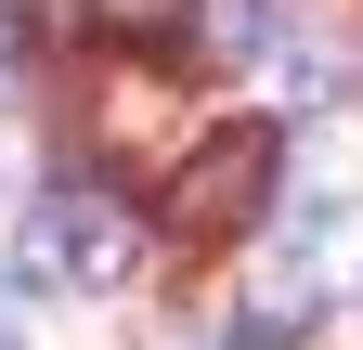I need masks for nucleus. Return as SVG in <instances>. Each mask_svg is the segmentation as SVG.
<instances>
[{
  "label": "nucleus",
  "mask_w": 363,
  "mask_h": 350,
  "mask_svg": "<svg viewBox=\"0 0 363 350\" xmlns=\"http://www.w3.org/2000/svg\"><path fill=\"white\" fill-rule=\"evenodd\" d=\"M130 273H143V221H130V195L104 182V169H52V195L26 208L13 234V298H117Z\"/></svg>",
  "instance_id": "nucleus-1"
},
{
  "label": "nucleus",
  "mask_w": 363,
  "mask_h": 350,
  "mask_svg": "<svg viewBox=\"0 0 363 350\" xmlns=\"http://www.w3.org/2000/svg\"><path fill=\"white\" fill-rule=\"evenodd\" d=\"M272 169H286V156H272V130H259V117L208 130V143L169 169V195H156V234H169V247H234L259 208H272Z\"/></svg>",
  "instance_id": "nucleus-2"
},
{
  "label": "nucleus",
  "mask_w": 363,
  "mask_h": 350,
  "mask_svg": "<svg viewBox=\"0 0 363 350\" xmlns=\"http://www.w3.org/2000/svg\"><path fill=\"white\" fill-rule=\"evenodd\" d=\"M65 39H104V52H169L195 26V0H52Z\"/></svg>",
  "instance_id": "nucleus-3"
},
{
  "label": "nucleus",
  "mask_w": 363,
  "mask_h": 350,
  "mask_svg": "<svg viewBox=\"0 0 363 350\" xmlns=\"http://www.w3.org/2000/svg\"><path fill=\"white\" fill-rule=\"evenodd\" d=\"M311 324H325V286H311V273H272V286H247V312H234V350H298Z\"/></svg>",
  "instance_id": "nucleus-4"
},
{
  "label": "nucleus",
  "mask_w": 363,
  "mask_h": 350,
  "mask_svg": "<svg viewBox=\"0 0 363 350\" xmlns=\"http://www.w3.org/2000/svg\"><path fill=\"white\" fill-rule=\"evenodd\" d=\"M208 26H220V52H234V65H272V52L298 39L286 0H208Z\"/></svg>",
  "instance_id": "nucleus-5"
},
{
  "label": "nucleus",
  "mask_w": 363,
  "mask_h": 350,
  "mask_svg": "<svg viewBox=\"0 0 363 350\" xmlns=\"http://www.w3.org/2000/svg\"><path fill=\"white\" fill-rule=\"evenodd\" d=\"M0 78H13V26H0Z\"/></svg>",
  "instance_id": "nucleus-6"
},
{
  "label": "nucleus",
  "mask_w": 363,
  "mask_h": 350,
  "mask_svg": "<svg viewBox=\"0 0 363 350\" xmlns=\"http://www.w3.org/2000/svg\"><path fill=\"white\" fill-rule=\"evenodd\" d=\"M0 350H13V337H0Z\"/></svg>",
  "instance_id": "nucleus-7"
}]
</instances>
